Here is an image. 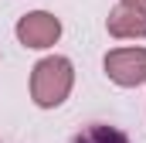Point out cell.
<instances>
[{"mask_svg":"<svg viewBox=\"0 0 146 143\" xmlns=\"http://www.w3.org/2000/svg\"><path fill=\"white\" fill-rule=\"evenodd\" d=\"M75 85V68L68 58L61 55H51V58H41L34 68H31V99L41 109H54L68 99Z\"/></svg>","mask_w":146,"mask_h":143,"instance_id":"1","label":"cell"},{"mask_svg":"<svg viewBox=\"0 0 146 143\" xmlns=\"http://www.w3.org/2000/svg\"><path fill=\"white\" fill-rule=\"evenodd\" d=\"M106 75L122 89L146 82V48H115L106 55Z\"/></svg>","mask_w":146,"mask_h":143,"instance_id":"2","label":"cell"},{"mask_svg":"<svg viewBox=\"0 0 146 143\" xmlns=\"http://www.w3.org/2000/svg\"><path fill=\"white\" fill-rule=\"evenodd\" d=\"M61 37V21L48 10H34L17 21V41L24 48H51Z\"/></svg>","mask_w":146,"mask_h":143,"instance_id":"3","label":"cell"},{"mask_svg":"<svg viewBox=\"0 0 146 143\" xmlns=\"http://www.w3.org/2000/svg\"><path fill=\"white\" fill-rule=\"evenodd\" d=\"M112 37H146V10L139 7H129V3H119L109 10V21H106Z\"/></svg>","mask_w":146,"mask_h":143,"instance_id":"4","label":"cell"},{"mask_svg":"<svg viewBox=\"0 0 146 143\" xmlns=\"http://www.w3.org/2000/svg\"><path fill=\"white\" fill-rule=\"evenodd\" d=\"M72 143H129V136H126L119 126H109V123H92V126H85L78 136H72Z\"/></svg>","mask_w":146,"mask_h":143,"instance_id":"5","label":"cell"},{"mask_svg":"<svg viewBox=\"0 0 146 143\" xmlns=\"http://www.w3.org/2000/svg\"><path fill=\"white\" fill-rule=\"evenodd\" d=\"M122 3H129V7H139V10H146V0H122Z\"/></svg>","mask_w":146,"mask_h":143,"instance_id":"6","label":"cell"}]
</instances>
